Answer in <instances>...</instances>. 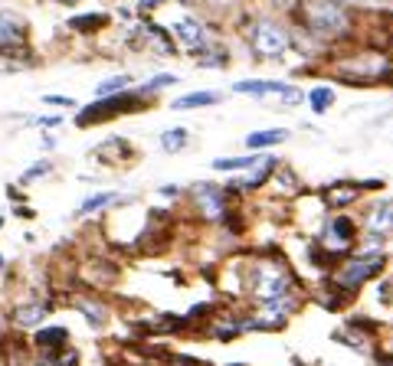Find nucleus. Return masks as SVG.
Returning <instances> with one entry per match:
<instances>
[{
    "mask_svg": "<svg viewBox=\"0 0 393 366\" xmlns=\"http://www.w3.org/2000/svg\"><path fill=\"white\" fill-rule=\"evenodd\" d=\"M243 291L256 304H269V301L289 298L299 291V281L292 275V268L279 256H259L246 265L243 272Z\"/></svg>",
    "mask_w": 393,
    "mask_h": 366,
    "instance_id": "f257e3e1",
    "label": "nucleus"
},
{
    "mask_svg": "<svg viewBox=\"0 0 393 366\" xmlns=\"http://www.w3.org/2000/svg\"><path fill=\"white\" fill-rule=\"evenodd\" d=\"M387 265H390V256L387 252H364V248H354L348 258L334 265L331 272H328V281H334L344 294H358L364 285H370L374 278L387 272Z\"/></svg>",
    "mask_w": 393,
    "mask_h": 366,
    "instance_id": "f03ea898",
    "label": "nucleus"
},
{
    "mask_svg": "<svg viewBox=\"0 0 393 366\" xmlns=\"http://www.w3.org/2000/svg\"><path fill=\"white\" fill-rule=\"evenodd\" d=\"M305 23L315 36L331 40V36L348 33L350 17H348V10H344L341 4H334V0H311L305 7Z\"/></svg>",
    "mask_w": 393,
    "mask_h": 366,
    "instance_id": "7ed1b4c3",
    "label": "nucleus"
},
{
    "mask_svg": "<svg viewBox=\"0 0 393 366\" xmlns=\"http://www.w3.org/2000/svg\"><path fill=\"white\" fill-rule=\"evenodd\" d=\"M249 50L256 52L259 59H275L289 50V30L275 20H256L249 26Z\"/></svg>",
    "mask_w": 393,
    "mask_h": 366,
    "instance_id": "20e7f679",
    "label": "nucleus"
},
{
    "mask_svg": "<svg viewBox=\"0 0 393 366\" xmlns=\"http://www.w3.org/2000/svg\"><path fill=\"white\" fill-rule=\"evenodd\" d=\"M190 203L204 222H223L230 216V193H226V187H216V183H194Z\"/></svg>",
    "mask_w": 393,
    "mask_h": 366,
    "instance_id": "39448f33",
    "label": "nucleus"
},
{
    "mask_svg": "<svg viewBox=\"0 0 393 366\" xmlns=\"http://www.w3.org/2000/svg\"><path fill=\"white\" fill-rule=\"evenodd\" d=\"M360 232L364 236H377V239H390L393 236V196H384V200H374V203L360 213Z\"/></svg>",
    "mask_w": 393,
    "mask_h": 366,
    "instance_id": "423d86ee",
    "label": "nucleus"
},
{
    "mask_svg": "<svg viewBox=\"0 0 393 366\" xmlns=\"http://www.w3.org/2000/svg\"><path fill=\"white\" fill-rule=\"evenodd\" d=\"M275 171H279V157H272V154H259V161L246 171V177L226 183V193H253V190L265 187V183L272 180Z\"/></svg>",
    "mask_w": 393,
    "mask_h": 366,
    "instance_id": "0eeeda50",
    "label": "nucleus"
},
{
    "mask_svg": "<svg viewBox=\"0 0 393 366\" xmlns=\"http://www.w3.org/2000/svg\"><path fill=\"white\" fill-rule=\"evenodd\" d=\"M360 196L364 193H360L358 180H334V183H328V187L321 190L325 210H331V213H344V210H350Z\"/></svg>",
    "mask_w": 393,
    "mask_h": 366,
    "instance_id": "6e6552de",
    "label": "nucleus"
},
{
    "mask_svg": "<svg viewBox=\"0 0 393 366\" xmlns=\"http://www.w3.org/2000/svg\"><path fill=\"white\" fill-rule=\"evenodd\" d=\"M52 307L46 301H26V304H17L10 311V321L17 327H43V321L50 317Z\"/></svg>",
    "mask_w": 393,
    "mask_h": 366,
    "instance_id": "1a4fd4ad",
    "label": "nucleus"
},
{
    "mask_svg": "<svg viewBox=\"0 0 393 366\" xmlns=\"http://www.w3.org/2000/svg\"><path fill=\"white\" fill-rule=\"evenodd\" d=\"M33 347L40 350V353H56V350H66L72 347L69 343V327H36L33 333Z\"/></svg>",
    "mask_w": 393,
    "mask_h": 366,
    "instance_id": "9d476101",
    "label": "nucleus"
},
{
    "mask_svg": "<svg viewBox=\"0 0 393 366\" xmlns=\"http://www.w3.org/2000/svg\"><path fill=\"white\" fill-rule=\"evenodd\" d=\"M26 26L13 13H0V52H10L13 46H23Z\"/></svg>",
    "mask_w": 393,
    "mask_h": 366,
    "instance_id": "9b49d317",
    "label": "nucleus"
},
{
    "mask_svg": "<svg viewBox=\"0 0 393 366\" xmlns=\"http://www.w3.org/2000/svg\"><path fill=\"white\" fill-rule=\"evenodd\" d=\"M76 311L86 317L92 331H102L105 324H109V307H105L99 298H89V294H86V298H79L76 301Z\"/></svg>",
    "mask_w": 393,
    "mask_h": 366,
    "instance_id": "f8f14e48",
    "label": "nucleus"
},
{
    "mask_svg": "<svg viewBox=\"0 0 393 366\" xmlns=\"http://www.w3.org/2000/svg\"><path fill=\"white\" fill-rule=\"evenodd\" d=\"M289 141V128H265V131H253L246 135V147L249 151H265V147H275Z\"/></svg>",
    "mask_w": 393,
    "mask_h": 366,
    "instance_id": "ddd939ff",
    "label": "nucleus"
},
{
    "mask_svg": "<svg viewBox=\"0 0 393 366\" xmlns=\"http://www.w3.org/2000/svg\"><path fill=\"white\" fill-rule=\"evenodd\" d=\"M26 366H79V350L66 347V350H56V353H36Z\"/></svg>",
    "mask_w": 393,
    "mask_h": 366,
    "instance_id": "4468645a",
    "label": "nucleus"
},
{
    "mask_svg": "<svg viewBox=\"0 0 393 366\" xmlns=\"http://www.w3.org/2000/svg\"><path fill=\"white\" fill-rule=\"evenodd\" d=\"M177 36H180V43L187 46V50H204L206 46V36H204V26L194 23V20H180L177 23Z\"/></svg>",
    "mask_w": 393,
    "mask_h": 366,
    "instance_id": "2eb2a0df",
    "label": "nucleus"
},
{
    "mask_svg": "<svg viewBox=\"0 0 393 366\" xmlns=\"http://www.w3.org/2000/svg\"><path fill=\"white\" fill-rule=\"evenodd\" d=\"M223 95L220 92H190L184 95V98H177V102H171L174 111H190V108H206V105H216Z\"/></svg>",
    "mask_w": 393,
    "mask_h": 366,
    "instance_id": "dca6fc26",
    "label": "nucleus"
},
{
    "mask_svg": "<svg viewBox=\"0 0 393 366\" xmlns=\"http://www.w3.org/2000/svg\"><path fill=\"white\" fill-rule=\"evenodd\" d=\"M111 203H121V196L115 193V190H109V193L86 196V200H82V206L76 210V216H92V213H102L105 206H111Z\"/></svg>",
    "mask_w": 393,
    "mask_h": 366,
    "instance_id": "f3484780",
    "label": "nucleus"
},
{
    "mask_svg": "<svg viewBox=\"0 0 393 366\" xmlns=\"http://www.w3.org/2000/svg\"><path fill=\"white\" fill-rule=\"evenodd\" d=\"M233 92H240V95H282L285 86L282 82H262V79H253V82H236L233 86Z\"/></svg>",
    "mask_w": 393,
    "mask_h": 366,
    "instance_id": "a211bd4d",
    "label": "nucleus"
},
{
    "mask_svg": "<svg viewBox=\"0 0 393 366\" xmlns=\"http://www.w3.org/2000/svg\"><path fill=\"white\" fill-rule=\"evenodd\" d=\"M256 161H259V154H243V157H216L210 167H214L216 173H236V171H249Z\"/></svg>",
    "mask_w": 393,
    "mask_h": 366,
    "instance_id": "6ab92c4d",
    "label": "nucleus"
},
{
    "mask_svg": "<svg viewBox=\"0 0 393 366\" xmlns=\"http://www.w3.org/2000/svg\"><path fill=\"white\" fill-rule=\"evenodd\" d=\"M187 141H190V131L187 128H167V131H161V147L167 154L184 151V147H187Z\"/></svg>",
    "mask_w": 393,
    "mask_h": 366,
    "instance_id": "aec40b11",
    "label": "nucleus"
},
{
    "mask_svg": "<svg viewBox=\"0 0 393 366\" xmlns=\"http://www.w3.org/2000/svg\"><path fill=\"white\" fill-rule=\"evenodd\" d=\"M308 105H311L315 115H325V111L334 105V92L328 86H315L311 92H308Z\"/></svg>",
    "mask_w": 393,
    "mask_h": 366,
    "instance_id": "412c9836",
    "label": "nucleus"
},
{
    "mask_svg": "<svg viewBox=\"0 0 393 366\" xmlns=\"http://www.w3.org/2000/svg\"><path fill=\"white\" fill-rule=\"evenodd\" d=\"M128 86H131V76L105 79L102 86L95 88V98H111V95H121V92H128Z\"/></svg>",
    "mask_w": 393,
    "mask_h": 366,
    "instance_id": "4be33fe9",
    "label": "nucleus"
},
{
    "mask_svg": "<svg viewBox=\"0 0 393 366\" xmlns=\"http://www.w3.org/2000/svg\"><path fill=\"white\" fill-rule=\"evenodd\" d=\"M145 33L151 36V43H154V50L161 52V56H174V40L167 33H164L161 26H154V23H148L145 26Z\"/></svg>",
    "mask_w": 393,
    "mask_h": 366,
    "instance_id": "5701e85b",
    "label": "nucleus"
},
{
    "mask_svg": "<svg viewBox=\"0 0 393 366\" xmlns=\"http://www.w3.org/2000/svg\"><path fill=\"white\" fill-rule=\"evenodd\" d=\"M174 82H177V76H154L148 86H141V98H148V95H154V92H161V88H171Z\"/></svg>",
    "mask_w": 393,
    "mask_h": 366,
    "instance_id": "b1692460",
    "label": "nucleus"
},
{
    "mask_svg": "<svg viewBox=\"0 0 393 366\" xmlns=\"http://www.w3.org/2000/svg\"><path fill=\"white\" fill-rule=\"evenodd\" d=\"M105 23H109V17H105V13H92V17H76V20H72V30L92 33L95 26H105Z\"/></svg>",
    "mask_w": 393,
    "mask_h": 366,
    "instance_id": "393cba45",
    "label": "nucleus"
},
{
    "mask_svg": "<svg viewBox=\"0 0 393 366\" xmlns=\"http://www.w3.org/2000/svg\"><path fill=\"white\" fill-rule=\"evenodd\" d=\"M52 171V164L50 161H40V164H33L30 171H23V177H20V183H33V180H40V177H46V173Z\"/></svg>",
    "mask_w": 393,
    "mask_h": 366,
    "instance_id": "a878e982",
    "label": "nucleus"
},
{
    "mask_svg": "<svg viewBox=\"0 0 393 366\" xmlns=\"http://www.w3.org/2000/svg\"><path fill=\"white\" fill-rule=\"evenodd\" d=\"M370 360H374V366H393V353H384V350H374Z\"/></svg>",
    "mask_w": 393,
    "mask_h": 366,
    "instance_id": "bb28decb",
    "label": "nucleus"
},
{
    "mask_svg": "<svg viewBox=\"0 0 393 366\" xmlns=\"http://www.w3.org/2000/svg\"><path fill=\"white\" fill-rule=\"evenodd\" d=\"M46 102H50V105H66V108H76V102H72V98H66V95H46Z\"/></svg>",
    "mask_w": 393,
    "mask_h": 366,
    "instance_id": "cd10ccee",
    "label": "nucleus"
},
{
    "mask_svg": "<svg viewBox=\"0 0 393 366\" xmlns=\"http://www.w3.org/2000/svg\"><path fill=\"white\" fill-rule=\"evenodd\" d=\"M60 121L62 118H56V115H46V118H36V125H40V128H56Z\"/></svg>",
    "mask_w": 393,
    "mask_h": 366,
    "instance_id": "c85d7f7f",
    "label": "nucleus"
},
{
    "mask_svg": "<svg viewBox=\"0 0 393 366\" xmlns=\"http://www.w3.org/2000/svg\"><path fill=\"white\" fill-rule=\"evenodd\" d=\"M377 350H384V353H393V331L387 333L384 341H380V347H377Z\"/></svg>",
    "mask_w": 393,
    "mask_h": 366,
    "instance_id": "c756f323",
    "label": "nucleus"
},
{
    "mask_svg": "<svg viewBox=\"0 0 393 366\" xmlns=\"http://www.w3.org/2000/svg\"><path fill=\"white\" fill-rule=\"evenodd\" d=\"M157 193H161V196H171V200H174V196H180V187H174V183H167V187H161V190H157Z\"/></svg>",
    "mask_w": 393,
    "mask_h": 366,
    "instance_id": "7c9ffc66",
    "label": "nucleus"
},
{
    "mask_svg": "<svg viewBox=\"0 0 393 366\" xmlns=\"http://www.w3.org/2000/svg\"><path fill=\"white\" fill-rule=\"evenodd\" d=\"M138 7H141V10H154V7H161V0H138Z\"/></svg>",
    "mask_w": 393,
    "mask_h": 366,
    "instance_id": "2f4dec72",
    "label": "nucleus"
},
{
    "mask_svg": "<svg viewBox=\"0 0 393 366\" xmlns=\"http://www.w3.org/2000/svg\"><path fill=\"white\" fill-rule=\"evenodd\" d=\"M226 366H246V363H226Z\"/></svg>",
    "mask_w": 393,
    "mask_h": 366,
    "instance_id": "473e14b6",
    "label": "nucleus"
},
{
    "mask_svg": "<svg viewBox=\"0 0 393 366\" xmlns=\"http://www.w3.org/2000/svg\"><path fill=\"white\" fill-rule=\"evenodd\" d=\"M0 229H4V216H0Z\"/></svg>",
    "mask_w": 393,
    "mask_h": 366,
    "instance_id": "72a5a7b5",
    "label": "nucleus"
},
{
    "mask_svg": "<svg viewBox=\"0 0 393 366\" xmlns=\"http://www.w3.org/2000/svg\"><path fill=\"white\" fill-rule=\"evenodd\" d=\"M0 268H4V256H0Z\"/></svg>",
    "mask_w": 393,
    "mask_h": 366,
    "instance_id": "f704fd0d",
    "label": "nucleus"
},
{
    "mask_svg": "<svg viewBox=\"0 0 393 366\" xmlns=\"http://www.w3.org/2000/svg\"><path fill=\"white\" fill-rule=\"evenodd\" d=\"M66 4H76V0H66Z\"/></svg>",
    "mask_w": 393,
    "mask_h": 366,
    "instance_id": "c9c22d12",
    "label": "nucleus"
},
{
    "mask_svg": "<svg viewBox=\"0 0 393 366\" xmlns=\"http://www.w3.org/2000/svg\"><path fill=\"white\" fill-rule=\"evenodd\" d=\"M295 366H301V363H299V360H295Z\"/></svg>",
    "mask_w": 393,
    "mask_h": 366,
    "instance_id": "e433bc0d",
    "label": "nucleus"
},
{
    "mask_svg": "<svg viewBox=\"0 0 393 366\" xmlns=\"http://www.w3.org/2000/svg\"><path fill=\"white\" fill-rule=\"evenodd\" d=\"M390 331H393V324H390Z\"/></svg>",
    "mask_w": 393,
    "mask_h": 366,
    "instance_id": "4c0bfd02",
    "label": "nucleus"
}]
</instances>
